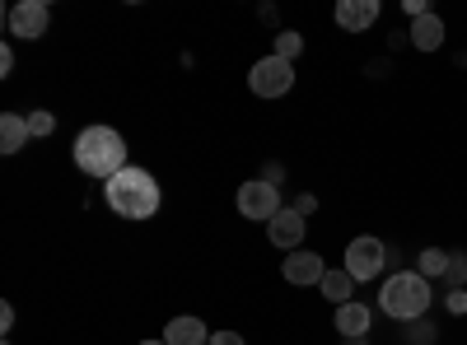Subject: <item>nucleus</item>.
Here are the masks:
<instances>
[{"label":"nucleus","mask_w":467,"mask_h":345,"mask_svg":"<svg viewBox=\"0 0 467 345\" xmlns=\"http://www.w3.org/2000/svg\"><path fill=\"white\" fill-rule=\"evenodd\" d=\"M314 206H318L314 197H299V201H295V210H299V215H314Z\"/></svg>","instance_id":"393cba45"},{"label":"nucleus","mask_w":467,"mask_h":345,"mask_svg":"<svg viewBox=\"0 0 467 345\" xmlns=\"http://www.w3.org/2000/svg\"><path fill=\"white\" fill-rule=\"evenodd\" d=\"M75 168L99 178V182H112L122 168H131L127 164V140L112 127H85L75 136Z\"/></svg>","instance_id":"f257e3e1"},{"label":"nucleus","mask_w":467,"mask_h":345,"mask_svg":"<svg viewBox=\"0 0 467 345\" xmlns=\"http://www.w3.org/2000/svg\"><path fill=\"white\" fill-rule=\"evenodd\" d=\"M299 52H304V37H299L295 28H285V33H276V56H281V61H295Z\"/></svg>","instance_id":"f3484780"},{"label":"nucleus","mask_w":467,"mask_h":345,"mask_svg":"<svg viewBox=\"0 0 467 345\" xmlns=\"http://www.w3.org/2000/svg\"><path fill=\"white\" fill-rule=\"evenodd\" d=\"M5 345H10V340H5Z\"/></svg>","instance_id":"bb28decb"},{"label":"nucleus","mask_w":467,"mask_h":345,"mask_svg":"<svg viewBox=\"0 0 467 345\" xmlns=\"http://www.w3.org/2000/svg\"><path fill=\"white\" fill-rule=\"evenodd\" d=\"M407 327H411V345H431V340L440 336V331H435L431 322H425V318H420V322H407Z\"/></svg>","instance_id":"6ab92c4d"},{"label":"nucleus","mask_w":467,"mask_h":345,"mask_svg":"<svg viewBox=\"0 0 467 345\" xmlns=\"http://www.w3.org/2000/svg\"><path fill=\"white\" fill-rule=\"evenodd\" d=\"M281 276H285L290 285L308 289V285H323V276H327V266H323V257H318V252H308V248H299V252H285V261H281Z\"/></svg>","instance_id":"6e6552de"},{"label":"nucleus","mask_w":467,"mask_h":345,"mask_svg":"<svg viewBox=\"0 0 467 345\" xmlns=\"http://www.w3.org/2000/svg\"><path fill=\"white\" fill-rule=\"evenodd\" d=\"M407 37H411L416 52H440V47H444V19L425 10L420 19H411V33H407Z\"/></svg>","instance_id":"f8f14e48"},{"label":"nucleus","mask_w":467,"mask_h":345,"mask_svg":"<svg viewBox=\"0 0 467 345\" xmlns=\"http://www.w3.org/2000/svg\"><path fill=\"white\" fill-rule=\"evenodd\" d=\"M416 271L425 276V280H435V276H449V252H440V248H425L420 252V266Z\"/></svg>","instance_id":"dca6fc26"},{"label":"nucleus","mask_w":467,"mask_h":345,"mask_svg":"<svg viewBox=\"0 0 467 345\" xmlns=\"http://www.w3.org/2000/svg\"><path fill=\"white\" fill-rule=\"evenodd\" d=\"M379 309L393 322H420L431 313V280L420 271H393L379 289Z\"/></svg>","instance_id":"7ed1b4c3"},{"label":"nucleus","mask_w":467,"mask_h":345,"mask_svg":"<svg viewBox=\"0 0 467 345\" xmlns=\"http://www.w3.org/2000/svg\"><path fill=\"white\" fill-rule=\"evenodd\" d=\"M140 345H169V340H164V336H160V340H140Z\"/></svg>","instance_id":"a878e982"},{"label":"nucleus","mask_w":467,"mask_h":345,"mask_svg":"<svg viewBox=\"0 0 467 345\" xmlns=\"http://www.w3.org/2000/svg\"><path fill=\"white\" fill-rule=\"evenodd\" d=\"M304 234H308V224H304V215H299L295 206H281V215H276V219L266 224V238L276 243L281 252H299Z\"/></svg>","instance_id":"1a4fd4ad"},{"label":"nucleus","mask_w":467,"mask_h":345,"mask_svg":"<svg viewBox=\"0 0 467 345\" xmlns=\"http://www.w3.org/2000/svg\"><path fill=\"white\" fill-rule=\"evenodd\" d=\"M28 117H19V112H5L0 117V155H19V149L28 145Z\"/></svg>","instance_id":"4468645a"},{"label":"nucleus","mask_w":467,"mask_h":345,"mask_svg":"<svg viewBox=\"0 0 467 345\" xmlns=\"http://www.w3.org/2000/svg\"><path fill=\"white\" fill-rule=\"evenodd\" d=\"M5 24H10V37L37 43V37H47V28H52V10L43 0H19V5L5 10Z\"/></svg>","instance_id":"423d86ee"},{"label":"nucleus","mask_w":467,"mask_h":345,"mask_svg":"<svg viewBox=\"0 0 467 345\" xmlns=\"http://www.w3.org/2000/svg\"><path fill=\"white\" fill-rule=\"evenodd\" d=\"M318 289H323V299H332L337 309H341V303H350V294H356V280H350L346 271H327Z\"/></svg>","instance_id":"2eb2a0df"},{"label":"nucleus","mask_w":467,"mask_h":345,"mask_svg":"<svg viewBox=\"0 0 467 345\" xmlns=\"http://www.w3.org/2000/svg\"><path fill=\"white\" fill-rule=\"evenodd\" d=\"M164 340L169 345H211V331H206V322L202 318H173L169 327H164Z\"/></svg>","instance_id":"ddd939ff"},{"label":"nucleus","mask_w":467,"mask_h":345,"mask_svg":"<svg viewBox=\"0 0 467 345\" xmlns=\"http://www.w3.org/2000/svg\"><path fill=\"white\" fill-rule=\"evenodd\" d=\"M28 131H33L37 140H43V136H52V131H57V117H52V112H43V107H37V112H28Z\"/></svg>","instance_id":"a211bd4d"},{"label":"nucleus","mask_w":467,"mask_h":345,"mask_svg":"<svg viewBox=\"0 0 467 345\" xmlns=\"http://www.w3.org/2000/svg\"><path fill=\"white\" fill-rule=\"evenodd\" d=\"M15 327V309H10V303H0V331H10Z\"/></svg>","instance_id":"5701e85b"},{"label":"nucleus","mask_w":467,"mask_h":345,"mask_svg":"<svg viewBox=\"0 0 467 345\" xmlns=\"http://www.w3.org/2000/svg\"><path fill=\"white\" fill-rule=\"evenodd\" d=\"M248 89H253L257 98H285V94L295 89V61H281L276 52L262 56V61H253Z\"/></svg>","instance_id":"39448f33"},{"label":"nucleus","mask_w":467,"mask_h":345,"mask_svg":"<svg viewBox=\"0 0 467 345\" xmlns=\"http://www.w3.org/2000/svg\"><path fill=\"white\" fill-rule=\"evenodd\" d=\"M449 309H453V313H467V294H462V289L449 294Z\"/></svg>","instance_id":"4be33fe9"},{"label":"nucleus","mask_w":467,"mask_h":345,"mask_svg":"<svg viewBox=\"0 0 467 345\" xmlns=\"http://www.w3.org/2000/svg\"><path fill=\"white\" fill-rule=\"evenodd\" d=\"M341 271L350 276V280H379L383 271H388V243L383 238H374V234H360V238H350L346 243V266Z\"/></svg>","instance_id":"20e7f679"},{"label":"nucleus","mask_w":467,"mask_h":345,"mask_svg":"<svg viewBox=\"0 0 467 345\" xmlns=\"http://www.w3.org/2000/svg\"><path fill=\"white\" fill-rule=\"evenodd\" d=\"M10 70H15V52L0 47V75H10Z\"/></svg>","instance_id":"b1692460"},{"label":"nucleus","mask_w":467,"mask_h":345,"mask_svg":"<svg viewBox=\"0 0 467 345\" xmlns=\"http://www.w3.org/2000/svg\"><path fill=\"white\" fill-rule=\"evenodd\" d=\"M211 345H248V340H244L239 331H215V336H211Z\"/></svg>","instance_id":"412c9836"},{"label":"nucleus","mask_w":467,"mask_h":345,"mask_svg":"<svg viewBox=\"0 0 467 345\" xmlns=\"http://www.w3.org/2000/svg\"><path fill=\"white\" fill-rule=\"evenodd\" d=\"M239 215L244 219H276L281 215V191L271 187L266 178H253V182H244L239 187Z\"/></svg>","instance_id":"0eeeda50"},{"label":"nucleus","mask_w":467,"mask_h":345,"mask_svg":"<svg viewBox=\"0 0 467 345\" xmlns=\"http://www.w3.org/2000/svg\"><path fill=\"white\" fill-rule=\"evenodd\" d=\"M103 201L117 219H150L160 210V182H154L145 168H122L112 182H103Z\"/></svg>","instance_id":"f03ea898"},{"label":"nucleus","mask_w":467,"mask_h":345,"mask_svg":"<svg viewBox=\"0 0 467 345\" xmlns=\"http://www.w3.org/2000/svg\"><path fill=\"white\" fill-rule=\"evenodd\" d=\"M449 280H467V257H449Z\"/></svg>","instance_id":"aec40b11"},{"label":"nucleus","mask_w":467,"mask_h":345,"mask_svg":"<svg viewBox=\"0 0 467 345\" xmlns=\"http://www.w3.org/2000/svg\"><path fill=\"white\" fill-rule=\"evenodd\" d=\"M332 19H337L341 33H365V28L379 24V0H337Z\"/></svg>","instance_id":"9d476101"},{"label":"nucleus","mask_w":467,"mask_h":345,"mask_svg":"<svg viewBox=\"0 0 467 345\" xmlns=\"http://www.w3.org/2000/svg\"><path fill=\"white\" fill-rule=\"evenodd\" d=\"M332 327H337L346 340H365V336H369V327H374V313L365 309L360 299H350V303H341V309H337Z\"/></svg>","instance_id":"9b49d317"}]
</instances>
